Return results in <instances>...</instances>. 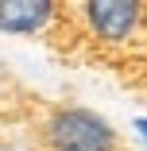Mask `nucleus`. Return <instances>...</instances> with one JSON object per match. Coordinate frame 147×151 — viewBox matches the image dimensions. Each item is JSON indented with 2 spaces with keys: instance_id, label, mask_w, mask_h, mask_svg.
Returning <instances> with one entry per match:
<instances>
[{
  "instance_id": "nucleus-1",
  "label": "nucleus",
  "mask_w": 147,
  "mask_h": 151,
  "mask_svg": "<svg viewBox=\"0 0 147 151\" xmlns=\"http://www.w3.org/2000/svg\"><path fill=\"white\" fill-rule=\"evenodd\" d=\"M81 58L147 85V0H58V27Z\"/></svg>"
},
{
  "instance_id": "nucleus-2",
  "label": "nucleus",
  "mask_w": 147,
  "mask_h": 151,
  "mask_svg": "<svg viewBox=\"0 0 147 151\" xmlns=\"http://www.w3.org/2000/svg\"><path fill=\"white\" fill-rule=\"evenodd\" d=\"M39 136L47 143V151H120V139H116L112 124L89 109H50L39 120Z\"/></svg>"
},
{
  "instance_id": "nucleus-3",
  "label": "nucleus",
  "mask_w": 147,
  "mask_h": 151,
  "mask_svg": "<svg viewBox=\"0 0 147 151\" xmlns=\"http://www.w3.org/2000/svg\"><path fill=\"white\" fill-rule=\"evenodd\" d=\"M58 0H0V31L12 35H54Z\"/></svg>"
},
{
  "instance_id": "nucleus-4",
  "label": "nucleus",
  "mask_w": 147,
  "mask_h": 151,
  "mask_svg": "<svg viewBox=\"0 0 147 151\" xmlns=\"http://www.w3.org/2000/svg\"><path fill=\"white\" fill-rule=\"evenodd\" d=\"M8 97H12V74L4 70V62H0V105H4Z\"/></svg>"
},
{
  "instance_id": "nucleus-5",
  "label": "nucleus",
  "mask_w": 147,
  "mask_h": 151,
  "mask_svg": "<svg viewBox=\"0 0 147 151\" xmlns=\"http://www.w3.org/2000/svg\"><path fill=\"white\" fill-rule=\"evenodd\" d=\"M139 132H143V136H147V120H139Z\"/></svg>"
}]
</instances>
